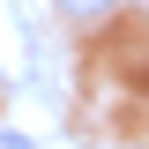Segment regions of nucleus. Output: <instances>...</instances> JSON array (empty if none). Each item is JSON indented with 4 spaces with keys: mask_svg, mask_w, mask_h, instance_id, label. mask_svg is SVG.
I'll use <instances>...</instances> for the list:
<instances>
[{
    "mask_svg": "<svg viewBox=\"0 0 149 149\" xmlns=\"http://www.w3.org/2000/svg\"><path fill=\"white\" fill-rule=\"evenodd\" d=\"M52 8H60V15H67V22H97V15H104V8H119V0H52Z\"/></svg>",
    "mask_w": 149,
    "mask_h": 149,
    "instance_id": "f257e3e1",
    "label": "nucleus"
},
{
    "mask_svg": "<svg viewBox=\"0 0 149 149\" xmlns=\"http://www.w3.org/2000/svg\"><path fill=\"white\" fill-rule=\"evenodd\" d=\"M0 149H30V134H0Z\"/></svg>",
    "mask_w": 149,
    "mask_h": 149,
    "instance_id": "f03ea898",
    "label": "nucleus"
}]
</instances>
